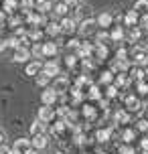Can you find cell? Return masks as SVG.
<instances>
[{"instance_id":"ab89813d","label":"cell","mask_w":148,"mask_h":154,"mask_svg":"<svg viewBox=\"0 0 148 154\" xmlns=\"http://www.w3.org/2000/svg\"><path fill=\"white\" fill-rule=\"evenodd\" d=\"M0 144H4V136H2V132H0Z\"/></svg>"},{"instance_id":"5b68a950","label":"cell","mask_w":148,"mask_h":154,"mask_svg":"<svg viewBox=\"0 0 148 154\" xmlns=\"http://www.w3.org/2000/svg\"><path fill=\"white\" fill-rule=\"evenodd\" d=\"M49 146V138L41 132V134H37L35 138H32V148H37V150H43V148Z\"/></svg>"},{"instance_id":"ba28073f","label":"cell","mask_w":148,"mask_h":154,"mask_svg":"<svg viewBox=\"0 0 148 154\" xmlns=\"http://www.w3.org/2000/svg\"><path fill=\"white\" fill-rule=\"evenodd\" d=\"M73 31H75V20H71V18H63V20H61V32L71 35Z\"/></svg>"},{"instance_id":"4fadbf2b","label":"cell","mask_w":148,"mask_h":154,"mask_svg":"<svg viewBox=\"0 0 148 154\" xmlns=\"http://www.w3.org/2000/svg\"><path fill=\"white\" fill-rule=\"evenodd\" d=\"M43 130H45V122H43V120H37V122H32V124H31V134H32V136L41 134Z\"/></svg>"},{"instance_id":"9c48e42d","label":"cell","mask_w":148,"mask_h":154,"mask_svg":"<svg viewBox=\"0 0 148 154\" xmlns=\"http://www.w3.org/2000/svg\"><path fill=\"white\" fill-rule=\"evenodd\" d=\"M43 71H45L47 75L55 77V75H59V65H57L55 61H49V63H45V65H43Z\"/></svg>"},{"instance_id":"d4e9b609","label":"cell","mask_w":148,"mask_h":154,"mask_svg":"<svg viewBox=\"0 0 148 154\" xmlns=\"http://www.w3.org/2000/svg\"><path fill=\"white\" fill-rule=\"evenodd\" d=\"M97 55H100V59H103V57L108 55V51H106V47H97Z\"/></svg>"},{"instance_id":"83f0119b","label":"cell","mask_w":148,"mask_h":154,"mask_svg":"<svg viewBox=\"0 0 148 154\" xmlns=\"http://www.w3.org/2000/svg\"><path fill=\"white\" fill-rule=\"evenodd\" d=\"M132 138H134V132L126 130V132H124V140H126V142H130V140H132Z\"/></svg>"},{"instance_id":"2e32d148","label":"cell","mask_w":148,"mask_h":154,"mask_svg":"<svg viewBox=\"0 0 148 154\" xmlns=\"http://www.w3.org/2000/svg\"><path fill=\"white\" fill-rule=\"evenodd\" d=\"M47 32L49 35H59V32H61V24H57V23H49L47 24Z\"/></svg>"},{"instance_id":"7402d4cb","label":"cell","mask_w":148,"mask_h":154,"mask_svg":"<svg viewBox=\"0 0 148 154\" xmlns=\"http://www.w3.org/2000/svg\"><path fill=\"white\" fill-rule=\"evenodd\" d=\"M49 6H51L49 0H39V2H37V8H39V10H49Z\"/></svg>"},{"instance_id":"e0dca14e","label":"cell","mask_w":148,"mask_h":154,"mask_svg":"<svg viewBox=\"0 0 148 154\" xmlns=\"http://www.w3.org/2000/svg\"><path fill=\"white\" fill-rule=\"evenodd\" d=\"M126 106H128V109H132V112L140 109V103H138L136 97H128V100H126Z\"/></svg>"},{"instance_id":"7a4b0ae2","label":"cell","mask_w":148,"mask_h":154,"mask_svg":"<svg viewBox=\"0 0 148 154\" xmlns=\"http://www.w3.org/2000/svg\"><path fill=\"white\" fill-rule=\"evenodd\" d=\"M53 116H55V109L49 106V103H43V108L39 109V120H43L45 124H49L51 120H53Z\"/></svg>"},{"instance_id":"1f68e13d","label":"cell","mask_w":148,"mask_h":154,"mask_svg":"<svg viewBox=\"0 0 148 154\" xmlns=\"http://www.w3.org/2000/svg\"><path fill=\"white\" fill-rule=\"evenodd\" d=\"M138 128H140V130H148V122H146V120H142V122L138 124Z\"/></svg>"},{"instance_id":"cb8c5ba5","label":"cell","mask_w":148,"mask_h":154,"mask_svg":"<svg viewBox=\"0 0 148 154\" xmlns=\"http://www.w3.org/2000/svg\"><path fill=\"white\" fill-rule=\"evenodd\" d=\"M65 83H67L65 79H59V81L55 83V89H57V91H59V89H63V87H65Z\"/></svg>"},{"instance_id":"8992f818","label":"cell","mask_w":148,"mask_h":154,"mask_svg":"<svg viewBox=\"0 0 148 154\" xmlns=\"http://www.w3.org/2000/svg\"><path fill=\"white\" fill-rule=\"evenodd\" d=\"M138 10H128V14L124 16V23H126V26H136V24L140 23V18H138Z\"/></svg>"},{"instance_id":"f1b7e54d","label":"cell","mask_w":148,"mask_h":154,"mask_svg":"<svg viewBox=\"0 0 148 154\" xmlns=\"http://www.w3.org/2000/svg\"><path fill=\"white\" fill-rule=\"evenodd\" d=\"M67 112H69V109H67V106H61V108L57 109V114H59V116H67Z\"/></svg>"},{"instance_id":"ffe728a7","label":"cell","mask_w":148,"mask_h":154,"mask_svg":"<svg viewBox=\"0 0 148 154\" xmlns=\"http://www.w3.org/2000/svg\"><path fill=\"white\" fill-rule=\"evenodd\" d=\"M95 136H97V140H100V142H106V140L109 138V130H100Z\"/></svg>"},{"instance_id":"d590c367","label":"cell","mask_w":148,"mask_h":154,"mask_svg":"<svg viewBox=\"0 0 148 154\" xmlns=\"http://www.w3.org/2000/svg\"><path fill=\"white\" fill-rule=\"evenodd\" d=\"M109 79H112V77H109V73H103V77H101V81H103V83H108Z\"/></svg>"},{"instance_id":"52a82bcc","label":"cell","mask_w":148,"mask_h":154,"mask_svg":"<svg viewBox=\"0 0 148 154\" xmlns=\"http://www.w3.org/2000/svg\"><path fill=\"white\" fill-rule=\"evenodd\" d=\"M31 146H32V140H29V138H18L14 142V148L16 150H20V152H29V150H31Z\"/></svg>"},{"instance_id":"d6a6232c","label":"cell","mask_w":148,"mask_h":154,"mask_svg":"<svg viewBox=\"0 0 148 154\" xmlns=\"http://www.w3.org/2000/svg\"><path fill=\"white\" fill-rule=\"evenodd\" d=\"M138 89H140L142 93H146V91H148V85H146V83H138Z\"/></svg>"},{"instance_id":"9a60e30c","label":"cell","mask_w":148,"mask_h":154,"mask_svg":"<svg viewBox=\"0 0 148 154\" xmlns=\"http://www.w3.org/2000/svg\"><path fill=\"white\" fill-rule=\"evenodd\" d=\"M134 10H138L140 14H144V12H148V0H138V2L134 4Z\"/></svg>"},{"instance_id":"4dcf8cb0","label":"cell","mask_w":148,"mask_h":154,"mask_svg":"<svg viewBox=\"0 0 148 154\" xmlns=\"http://www.w3.org/2000/svg\"><path fill=\"white\" fill-rule=\"evenodd\" d=\"M10 152H12L10 148H6L4 144H0V154H10Z\"/></svg>"},{"instance_id":"603a6c76","label":"cell","mask_w":148,"mask_h":154,"mask_svg":"<svg viewBox=\"0 0 148 154\" xmlns=\"http://www.w3.org/2000/svg\"><path fill=\"white\" fill-rule=\"evenodd\" d=\"M136 63H138V65H146L148 63V55H136Z\"/></svg>"},{"instance_id":"4316f807","label":"cell","mask_w":148,"mask_h":154,"mask_svg":"<svg viewBox=\"0 0 148 154\" xmlns=\"http://www.w3.org/2000/svg\"><path fill=\"white\" fill-rule=\"evenodd\" d=\"M61 130H65V120L57 122V126H55V132H61Z\"/></svg>"},{"instance_id":"f35d334b","label":"cell","mask_w":148,"mask_h":154,"mask_svg":"<svg viewBox=\"0 0 148 154\" xmlns=\"http://www.w3.org/2000/svg\"><path fill=\"white\" fill-rule=\"evenodd\" d=\"M10 154H23V152H20V150H16V148H12V152H10Z\"/></svg>"},{"instance_id":"74e56055","label":"cell","mask_w":148,"mask_h":154,"mask_svg":"<svg viewBox=\"0 0 148 154\" xmlns=\"http://www.w3.org/2000/svg\"><path fill=\"white\" fill-rule=\"evenodd\" d=\"M24 154H37V148H32V150H29V152H24Z\"/></svg>"},{"instance_id":"d6986e66","label":"cell","mask_w":148,"mask_h":154,"mask_svg":"<svg viewBox=\"0 0 148 154\" xmlns=\"http://www.w3.org/2000/svg\"><path fill=\"white\" fill-rule=\"evenodd\" d=\"M49 79H51V75H47V73H45V71H43V75H41L39 79H37V83H39L41 87H45V85L49 83Z\"/></svg>"},{"instance_id":"ac0fdd59","label":"cell","mask_w":148,"mask_h":154,"mask_svg":"<svg viewBox=\"0 0 148 154\" xmlns=\"http://www.w3.org/2000/svg\"><path fill=\"white\" fill-rule=\"evenodd\" d=\"M109 37L114 38V41H122V37H124V31L118 26V29H114V31H112V35H109Z\"/></svg>"},{"instance_id":"60d3db41","label":"cell","mask_w":148,"mask_h":154,"mask_svg":"<svg viewBox=\"0 0 148 154\" xmlns=\"http://www.w3.org/2000/svg\"><path fill=\"white\" fill-rule=\"evenodd\" d=\"M4 47H6V43H0V51H2V49H4Z\"/></svg>"},{"instance_id":"836d02e7","label":"cell","mask_w":148,"mask_h":154,"mask_svg":"<svg viewBox=\"0 0 148 154\" xmlns=\"http://www.w3.org/2000/svg\"><path fill=\"white\" fill-rule=\"evenodd\" d=\"M138 37H140V31H134L132 35H130V38H132V41H138Z\"/></svg>"},{"instance_id":"3957f363","label":"cell","mask_w":148,"mask_h":154,"mask_svg":"<svg viewBox=\"0 0 148 154\" xmlns=\"http://www.w3.org/2000/svg\"><path fill=\"white\" fill-rule=\"evenodd\" d=\"M55 100H57V89H55V87H45V91L41 93V101H43V103H49V106H53Z\"/></svg>"},{"instance_id":"8fae6325","label":"cell","mask_w":148,"mask_h":154,"mask_svg":"<svg viewBox=\"0 0 148 154\" xmlns=\"http://www.w3.org/2000/svg\"><path fill=\"white\" fill-rule=\"evenodd\" d=\"M43 55H45V57H55V55H57V45H55V43H43Z\"/></svg>"},{"instance_id":"44dd1931","label":"cell","mask_w":148,"mask_h":154,"mask_svg":"<svg viewBox=\"0 0 148 154\" xmlns=\"http://www.w3.org/2000/svg\"><path fill=\"white\" fill-rule=\"evenodd\" d=\"M138 24H140L144 31H148V12H144V14L140 16V23H138Z\"/></svg>"},{"instance_id":"484cf974","label":"cell","mask_w":148,"mask_h":154,"mask_svg":"<svg viewBox=\"0 0 148 154\" xmlns=\"http://www.w3.org/2000/svg\"><path fill=\"white\" fill-rule=\"evenodd\" d=\"M14 6H16V2H14V0H6V4H4V8H6V10H12Z\"/></svg>"},{"instance_id":"30bf717a","label":"cell","mask_w":148,"mask_h":154,"mask_svg":"<svg viewBox=\"0 0 148 154\" xmlns=\"http://www.w3.org/2000/svg\"><path fill=\"white\" fill-rule=\"evenodd\" d=\"M41 69H43V65H41L39 61H32V63L26 65V75L35 77V75H39V73H41Z\"/></svg>"},{"instance_id":"5bb4252c","label":"cell","mask_w":148,"mask_h":154,"mask_svg":"<svg viewBox=\"0 0 148 154\" xmlns=\"http://www.w3.org/2000/svg\"><path fill=\"white\" fill-rule=\"evenodd\" d=\"M67 10H69V4H67V2H57V4H55V14L57 16H65Z\"/></svg>"},{"instance_id":"f546056e","label":"cell","mask_w":148,"mask_h":154,"mask_svg":"<svg viewBox=\"0 0 148 154\" xmlns=\"http://www.w3.org/2000/svg\"><path fill=\"white\" fill-rule=\"evenodd\" d=\"M120 154H134V150H132V148H130V146H128V148H120Z\"/></svg>"},{"instance_id":"6da1fadb","label":"cell","mask_w":148,"mask_h":154,"mask_svg":"<svg viewBox=\"0 0 148 154\" xmlns=\"http://www.w3.org/2000/svg\"><path fill=\"white\" fill-rule=\"evenodd\" d=\"M95 26H100L97 20L87 18V20H83V23L79 24V32H81V35H91V32H95Z\"/></svg>"},{"instance_id":"e575fe53","label":"cell","mask_w":148,"mask_h":154,"mask_svg":"<svg viewBox=\"0 0 148 154\" xmlns=\"http://www.w3.org/2000/svg\"><path fill=\"white\" fill-rule=\"evenodd\" d=\"M67 65L73 67V65H75V57H67Z\"/></svg>"},{"instance_id":"8d00e7d4","label":"cell","mask_w":148,"mask_h":154,"mask_svg":"<svg viewBox=\"0 0 148 154\" xmlns=\"http://www.w3.org/2000/svg\"><path fill=\"white\" fill-rule=\"evenodd\" d=\"M142 148H144V150H148V138L142 140Z\"/></svg>"},{"instance_id":"277c9868","label":"cell","mask_w":148,"mask_h":154,"mask_svg":"<svg viewBox=\"0 0 148 154\" xmlns=\"http://www.w3.org/2000/svg\"><path fill=\"white\" fill-rule=\"evenodd\" d=\"M29 57H31L29 49H24V47H16V49H14V53H12V61L23 63V61H26Z\"/></svg>"},{"instance_id":"7c38bea8","label":"cell","mask_w":148,"mask_h":154,"mask_svg":"<svg viewBox=\"0 0 148 154\" xmlns=\"http://www.w3.org/2000/svg\"><path fill=\"white\" fill-rule=\"evenodd\" d=\"M97 24L103 26V29L109 26V24H112V14H109V12H101V14L97 16Z\"/></svg>"}]
</instances>
